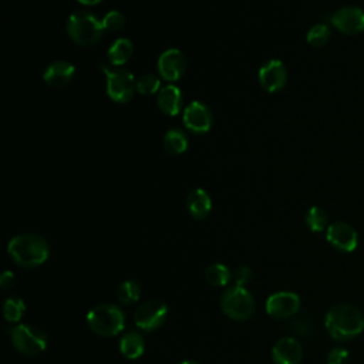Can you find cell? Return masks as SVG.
I'll use <instances>...</instances> for the list:
<instances>
[{
  "label": "cell",
  "mask_w": 364,
  "mask_h": 364,
  "mask_svg": "<svg viewBox=\"0 0 364 364\" xmlns=\"http://www.w3.org/2000/svg\"><path fill=\"white\" fill-rule=\"evenodd\" d=\"M326 330L337 341H348L364 331V314L353 304L333 306L324 318Z\"/></svg>",
  "instance_id": "cell-1"
},
{
  "label": "cell",
  "mask_w": 364,
  "mask_h": 364,
  "mask_svg": "<svg viewBox=\"0 0 364 364\" xmlns=\"http://www.w3.org/2000/svg\"><path fill=\"white\" fill-rule=\"evenodd\" d=\"M7 253L16 264L26 269H34L47 262L50 247L44 237L33 233H21L10 239Z\"/></svg>",
  "instance_id": "cell-2"
},
{
  "label": "cell",
  "mask_w": 364,
  "mask_h": 364,
  "mask_svg": "<svg viewBox=\"0 0 364 364\" xmlns=\"http://www.w3.org/2000/svg\"><path fill=\"white\" fill-rule=\"evenodd\" d=\"M102 20H98L95 14L78 10L73 13L67 20V34L78 46H94L104 34Z\"/></svg>",
  "instance_id": "cell-3"
},
{
  "label": "cell",
  "mask_w": 364,
  "mask_h": 364,
  "mask_svg": "<svg viewBox=\"0 0 364 364\" xmlns=\"http://www.w3.org/2000/svg\"><path fill=\"white\" fill-rule=\"evenodd\" d=\"M87 324L95 334L112 337L124 330L125 314L114 304H98L88 311Z\"/></svg>",
  "instance_id": "cell-4"
},
{
  "label": "cell",
  "mask_w": 364,
  "mask_h": 364,
  "mask_svg": "<svg viewBox=\"0 0 364 364\" xmlns=\"http://www.w3.org/2000/svg\"><path fill=\"white\" fill-rule=\"evenodd\" d=\"M220 309L232 320H247L255 313V299L247 289L230 286L220 296Z\"/></svg>",
  "instance_id": "cell-5"
},
{
  "label": "cell",
  "mask_w": 364,
  "mask_h": 364,
  "mask_svg": "<svg viewBox=\"0 0 364 364\" xmlns=\"http://www.w3.org/2000/svg\"><path fill=\"white\" fill-rule=\"evenodd\" d=\"M100 68L104 71L105 77H107V94L108 97L119 104L128 102L132 95L134 91L136 88V82L134 75L124 70V68H114L109 70L105 64H101Z\"/></svg>",
  "instance_id": "cell-6"
},
{
  "label": "cell",
  "mask_w": 364,
  "mask_h": 364,
  "mask_svg": "<svg viewBox=\"0 0 364 364\" xmlns=\"http://www.w3.org/2000/svg\"><path fill=\"white\" fill-rule=\"evenodd\" d=\"M10 337L13 347L24 355H37L47 348V336L31 324H18Z\"/></svg>",
  "instance_id": "cell-7"
},
{
  "label": "cell",
  "mask_w": 364,
  "mask_h": 364,
  "mask_svg": "<svg viewBox=\"0 0 364 364\" xmlns=\"http://www.w3.org/2000/svg\"><path fill=\"white\" fill-rule=\"evenodd\" d=\"M168 317V306L159 300H149L141 304L134 313V321L138 328L152 331L161 327Z\"/></svg>",
  "instance_id": "cell-8"
},
{
  "label": "cell",
  "mask_w": 364,
  "mask_h": 364,
  "mask_svg": "<svg viewBox=\"0 0 364 364\" xmlns=\"http://www.w3.org/2000/svg\"><path fill=\"white\" fill-rule=\"evenodd\" d=\"M300 309V297L293 291H276L266 300V311L274 318H287Z\"/></svg>",
  "instance_id": "cell-9"
},
{
  "label": "cell",
  "mask_w": 364,
  "mask_h": 364,
  "mask_svg": "<svg viewBox=\"0 0 364 364\" xmlns=\"http://www.w3.org/2000/svg\"><path fill=\"white\" fill-rule=\"evenodd\" d=\"M330 20L343 34L354 36L364 31V11L355 6H344L338 9Z\"/></svg>",
  "instance_id": "cell-10"
},
{
  "label": "cell",
  "mask_w": 364,
  "mask_h": 364,
  "mask_svg": "<svg viewBox=\"0 0 364 364\" xmlns=\"http://www.w3.org/2000/svg\"><path fill=\"white\" fill-rule=\"evenodd\" d=\"M326 239L333 247L347 253L355 250L358 245L357 232L354 230L353 226H350L346 222H336L327 226Z\"/></svg>",
  "instance_id": "cell-11"
},
{
  "label": "cell",
  "mask_w": 364,
  "mask_h": 364,
  "mask_svg": "<svg viewBox=\"0 0 364 364\" xmlns=\"http://www.w3.org/2000/svg\"><path fill=\"white\" fill-rule=\"evenodd\" d=\"M259 84L267 92L280 91L287 81V68L280 60H270L259 70Z\"/></svg>",
  "instance_id": "cell-12"
},
{
  "label": "cell",
  "mask_w": 364,
  "mask_h": 364,
  "mask_svg": "<svg viewBox=\"0 0 364 364\" xmlns=\"http://www.w3.org/2000/svg\"><path fill=\"white\" fill-rule=\"evenodd\" d=\"M185 70L186 58L176 48H169L164 51L158 58V73L166 81L179 80L185 74Z\"/></svg>",
  "instance_id": "cell-13"
},
{
  "label": "cell",
  "mask_w": 364,
  "mask_h": 364,
  "mask_svg": "<svg viewBox=\"0 0 364 364\" xmlns=\"http://www.w3.org/2000/svg\"><path fill=\"white\" fill-rule=\"evenodd\" d=\"M183 124L195 134H206L212 127V112L205 104L193 101L183 111Z\"/></svg>",
  "instance_id": "cell-14"
},
{
  "label": "cell",
  "mask_w": 364,
  "mask_h": 364,
  "mask_svg": "<svg viewBox=\"0 0 364 364\" xmlns=\"http://www.w3.org/2000/svg\"><path fill=\"white\" fill-rule=\"evenodd\" d=\"M301 357V344L294 337H282L272 348V358L274 364H299Z\"/></svg>",
  "instance_id": "cell-15"
},
{
  "label": "cell",
  "mask_w": 364,
  "mask_h": 364,
  "mask_svg": "<svg viewBox=\"0 0 364 364\" xmlns=\"http://www.w3.org/2000/svg\"><path fill=\"white\" fill-rule=\"evenodd\" d=\"M74 73L75 67L73 64L67 61H54L46 68L43 78L50 87L60 88L67 85L73 80Z\"/></svg>",
  "instance_id": "cell-16"
},
{
  "label": "cell",
  "mask_w": 364,
  "mask_h": 364,
  "mask_svg": "<svg viewBox=\"0 0 364 364\" xmlns=\"http://www.w3.org/2000/svg\"><path fill=\"white\" fill-rule=\"evenodd\" d=\"M186 209L193 219L202 220L208 218L212 209V200L209 193L200 188L191 191L186 198Z\"/></svg>",
  "instance_id": "cell-17"
},
{
  "label": "cell",
  "mask_w": 364,
  "mask_h": 364,
  "mask_svg": "<svg viewBox=\"0 0 364 364\" xmlns=\"http://www.w3.org/2000/svg\"><path fill=\"white\" fill-rule=\"evenodd\" d=\"M158 107L159 109L166 114V115H176L181 112V107H182V92L176 85H164L159 92H158V98H156Z\"/></svg>",
  "instance_id": "cell-18"
},
{
  "label": "cell",
  "mask_w": 364,
  "mask_h": 364,
  "mask_svg": "<svg viewBox=\"0 0 364 364\" xmlns=\"http://www.w3.org/2000/svg\"><path fill=\"white\" fill-rule=\"evenodd\" d=\"M145 341L138 331H128L119 340V351L128 360H136L144 354Z\"/></svg>",
  "instance_id": "cell-19"
},
{
  "label": "cell",
  "mask_w": 364,
  "mask_h": 364,
  "mask_svg": "<svg viewBox=\"0 0 364 364\" xmlns=\"http://www.w3.org/2000/svg\"><path fill=\"white\" fill-rule=\"evenodd\" d=\"M132 51H134V47H132V43L128 38H118L117 41H114L109 46L107 57H108V61L112 65L119 67L131 58Z\"/></svg>",
  "instance_id": "cell-20"
},
{
  "label": "cell",
  "mask_w": 364,
  "mask_h": 364,
  "mask_svg": "<svg viewBox=\"0 0 364 364\" xmlns=\"http://www.w3.org/2000/svg\"><path fill=\"white\" fill-rule=\"evenodd\" d=\"M164 148L171 155H181L188 148V138L179 129H169L164 136Z\"/></svg>",
  "instance_id": "cell-21"
},
{
  "label": "cell",
  "mask_w": 364,
  "mask_h": 364,
  "mask_svg": "<svg viewBox=\"0 0 364 364\" xmlns=\"http://www.w3.org/2000/svg\"><path fill=\"white\" fill-rule=\"evenodd\" d=\"M205 279L212 286H226L232 280V272L222 263H212L205 270Z\"/></svg>",
  "instance_id": "cell-22"
},
{
  "label": "cell",
  "mask_w": 364,
  "mask_h": 364,
  "mask_svg": "<svg viewBox=\"0 0 364 364\" xmlns=\"http://www.w3.org/2000/svg\"><path fill=\"white\" fill-rule=\"evenodd\" d=\"M26 313V303L17 297V296H10L4 300L3 304V316L7 321L10 323H17L21 320V317Z\"/></svg>",
  "instance_id": "cell-23"
},
{
  "label": "cell",
  "mask_w": 364,
  "mask_h": 364,
  "mask_svg": "<svg viewBox=\"0 0 364 364\" xmlns=\"http://www.w3.org/2000/svg\"><path fill=\"white\" fill-rule=\"evenodd\" d=\"M141 296V287L135 280H125L118 286L117 297L122 304H134Z\"/></svg>",
  "instance_id": "cell-24"
},
{
  "label": "cell",
  "mask_w": 364,
  "mask_h": 364,
  "mask_svg": "<svg viewBox=\"0 0 364 364\" xmlns=\"http://www.w3.org/2000/svg\"><path fill=\"white\" fill-rule=\"evenodd\" d=\"M304 220H306L307 228L311 232L318 233V232H323L327 226V213L320 206H311L307 210V213L304 216Z\"/></svg>",
  "instance_id": "cell-25"
},
{
  "label": "cell",
  "mask_w": 364,
  "mask_h": 364,
  "mask_svg": "<svg viewBox=\"0 0 364 364\" xmlns=\"http://www.w3.org/2000/svg\"><path fill=\"white\" fill-rule=\"evenodd\" d=\"M331 37V31H330V27L327 24H323V23H318L316 26H313L309 31H307V36H306V40L307 43L311 46V47H323L328 43Z\"/></svg>",
  "instance_id": "cell-26"
},
{
  "label": "cell",
  "mask_w": 364,
  "mask_h": 364,
  "mask_svg": "<svg viewBox=\"0 0 364 364\" xmlns=\"http://www.w3.org/2000/svg\"><path fill=\"white\" fill-rule=\"evenodd\" d=\"M161 87V80L154 74H145L136 81V91L141 95H152Z\"/></svg>",
  "instance_id": "cell-27"
},
{
  "label": "cell",
  "mask_w": 364,
  "mask_h": 364,
  "mask_svg": "<svg viewBox=\"0 0 364 364\" xmlns=\"http://www.w3.org/2000/svg\"><path fill=\"white\" fill-rule=\"evenodd\" d=\"M124 24H125V17L118 10L108 11L102 18V26L108 31H118L124 27Z\"/></svg>",
  "instance_id": "cell-28"
},
{
  "label": "cell",
  "mask_w": 364,
  "mask_h": 364,
  "mask_svg": "<svg viewBox=\"0 0 364 364\" xmlns=\"http://www.w3.org/2000/svg\"><path fill=\"white\" fill-rule=\"evenodd\" d=\"M232 280H233L235 286L245 287L252 280V269L246 264H240V266L235 267V270L232 272Z\"/></svg>",
  "instance_id": "cell-29"
},
{
  "label": "cell",
  "mask_w": 364,
  "mask_h": 364,
  "mask_svg": "<svg viewBox=\"0 0 364 364\" xmlns=\"http://www.w3.org/2000/svg\"><path fill=\"white\" fill-rule=\"evenodd\" d=\"M290 327H291V331H293V333H296L297 336H301V337L310 336L311 331H313V326H311L310 320L306 318V317H297V318H294V320L290 323Z\"/></svg>",
  "instance_id": "cell-30"
},
{
  "label": "cell",
  "mask_w": 364,
  "mask_h": 364,
  "mask_svg": "<svg viewBox=\"0 0 364 364\" xmlns=\"http://www.w3.org/2000/svg\"><path fill=\"white\" fill-rule=\"evenodd\" d=\"M350 354L343 347H336L327 354V364H348Z\"/></svg>",
  "instance_id": "cell-31"
},
{
  "label": "cell",
  "mask_w": 364,
  "mask_h": 364,
  "mask_svg": "<svg viewBox=\"0 0 364 364\" xmlns=\"http://www.w3.org/2000/svg\"><path fill=\"white\" fill-rule=\"evenodd\" d=\"M14 283H16V277H14L13 272L4 270L1 273V276H0V286H1V289H4V290L11 289L14 286Z\"/></svg>",
  "instance_id": "cell-32"
},
{
  "label": "cell",
  "mask_w": 364,
  "mask_h": 364,
  "mask_svg": "<svg viewBox=\"0 0 364 364\" xmlns=\"http://www.w3.org/2000/svg\"><path fill=\"white\" fill-rule=\"evenodd\" d=\"M78 3H81V4H84V6H95V4H98L100 1H102V0H77Z\"/></svg>",
  "instance_id": "cell-33"
},
{
  "label": "cell",
  "mask_w": 364,
  "mask_h": 364,
  "mask_svg": "<svg viewBox=\"0 0 364 364\" xmlns=\"http://www.w3.org/2000/svg\"><path fill=\"white\" fill-rule=\"evenodd\" d=\"M179 364H199L198 361H193V360H183V361H181Z\"/></svg>",
  "instance_id": "cell-34"
}]
</instances>
